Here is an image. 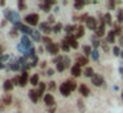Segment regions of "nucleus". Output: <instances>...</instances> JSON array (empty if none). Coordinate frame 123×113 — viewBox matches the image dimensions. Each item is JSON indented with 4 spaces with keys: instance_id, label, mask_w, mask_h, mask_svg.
<instances>
[{
    "instance_id": "obj_8",
    "label": "nucleus",
    "mask_w": 123,
    "mask_h": 113,
    "mask_svg": "<svg viewBox=\"0 0 123 113\" xmlns=\"http://www.w3.org/2000/svg\"><path fill=\"white\" fill-rule=\"evenodd\" d=\"M86 27L89 28V29H95L97 31V19L93 16H90L87 19V21H86Z\"/></svg>"
},
{
    "instance_id": "obj_53",
    "label": "nucleus",
    "mask_w": 123,
    "mask_h": 113,
    "mask_svg": "<svg viewBox=\"0 0 123 113\" xmlns=\"http://www.w3.org/2000/svg\"><path fill=\"white\" fill-rule=\"evenodd\" d=\"M119 72H120V73H123V68H119Z\"/></svg>"
},
{
    "instance_id": "obj_26",
    "label": "nucleus",
    "mask_w": 123,
    "mask_h": 113,
    "mask_svg": "<svg viewBox=\"0 0 123 113\" xmlns=\"http://www.w3.org/2000/svg\"><path fill=\"white\" fill-rule=\"evenodd\" d=\"M31 36H32V39H33V40H36V41L43 40V37H41V35H40V32H38V31H33Z\"/></svg>"
},
{
    "instance_id": "obj_46",
    "label": "nucleus",
    "mask_w": 123,
    "mask_h": 113,
    "mask_svg": "<svg viewBox=\"0 0 123 113\" xmlns=\"http://www.w3.org/2000/svg\"><path fill=\"white\" fill-rule=\"evenodd\" d=\"M46 73H48V76H53L54 69H48V71H46Z\"/></svg>"
},
{
    "instance_id": "obj_2",
    "label": "nucleus",
    "mask_w": 123,
    "mask_h": 113,
    "mask_svg": "<svg viewBox=\"0 0 123 113\" xmlns=\"http://www.w3.org/2000/svg\"><path fill=\"white\" fill-rule=\"evenodd\" d=\"M38 20H40V16L37 14H29L25 16V23L28 25H37Z\"/></svg>"
},
{
    "instance_id": "obj_7",
    "label": "nucleus",
    "mask_w": 123,
    "mask_h": 113,
    "mask_svg": "<svg viewBox=\"0 0 123 113\" xmlns=\"http://www.w3.org/2000/svg\"><path fill=\"white\" fill-rule=\"evenodd\" d=\"M44 102L46 104V106H54V104H56L54 97L52 96L50 93H46L45 96H44Z\"/></svg>"
},
{
    "instance_id": "obj_32",
    "label": "nucleus",
    "mask_w": 123,
    "mask_h": 113,
    "mask_svg": "<svg viewBox=\"0 0 123 113\" xmlns=\"http://www.w3.org/2000/svg\"><path fill=\"white\" fill-rule=\"evenodd\" d=\"M40 8L43 9V11H45V12H49V11H50V6H49V4H46L45 1H44L43 4H40Z\"/></svg>"
},
{
    "instance_id": "obj_31",
    "label": "nucleus",
    "mask_w": 123,
    "mask_h": 113,
    "mask_svg": "<svg viewBox=\"0 0 123 113\" xmlns=\"http://www.w3.org/2000/svg\"><path fill=\"white\" fill-rule=\"evenodd\" d=\"M43 41H44V44H45V47H49L50 44H53L52 39H50V37H48V36H44V37H43Z\"/></svg>"
},
{
    "instance_id": "obj_5",
    "label": "nucleus",
    "mask_w": 123,
    "mask_h": 113,
    "mask_svg": "<svg viewBox=\"0 0 123 113\" xmlns=\"http://www.w3.org/2000/svg\"><path fill=\"white\" fill-rule=\"evenodd\" d=\"M91 83H93V85H95V86H101V85L105 84V80H103V77H102L101 75H94L93 78H91Z\"/></svg>"
},
{
    "instance_id": "obj_24",
    "label": "nucleus",
    "mask_w": 123,
    "mask_h": 113,
    "mask_svg": "<svg viewBox=\"0 0 123 113\" xmlns=\"http://www.w3.org/2000/svg\"><path fill=\"white\" fill-rule=\"evenodd\" d=\"M31 84H32V85H38V84H40V77H38L37 73L31 77Z\"/></svg>"
},
{
    "instance_id": "obj_55",
    "label": "nucleus",
    "mask_w": 123,
    "mask_h": 113,
    "mask_svg": "<svg viewBox=\"0 0 123 113\" xmlns=\"http://www.w3.org/2000/svg\"><path fill=\"white\" fill-rule=\"evenodd\" d=\"M122 99H123V92H122Z\"/></svg>"
},
{
    "instance_id": "obj_50",
    "label": "nucleus",
    "mask_w": 123,
    "mask_h": 113,
    "mask_svg": "<svg viewBox=\"0 0 123 113\" xmlns=\"http://www.w3.org/2000/svg\"><path fill=\"white\" fill-rule=\"evenodd\" d=\"M0 69H4V64L1 61H0Z\"/></svg>"
},
{
    "instance_id": "obj_3",
    "label": "nucleus",
    "mask_w": 123,
    "mask_h": 113,
    "mask_svg": "<svg viewBox=\"0 0 123 113\" xmlns=\"http://www.w3.org/2000/svg\"><path fill=\"white\" fill-rule=\"evenodd\" d=\"M15 27H16L17 29H20L23 33H24V35H27V36H28V35H32V32H33V31L29 27H28V25H24V24H21V23H19V24H16Z\"/></svg>"
},
{
    "instance_id": "obj_11",
    "label": "nucleus",
    "mask_w": 123,
    "mask_h": 113,
    "mask_svg": "<svg viewBox=\"0 0 123 113\" xmlns=\"http://www.w3.org/2000/svg\"><path fill=\"white\" fill-rule=\"evenodd\" d=\"M29 99L32 102H37L38 99H40V96H38V92L36 91V89H31L29 91Z\"/></svg>"
},
{
    "instance_id": "obj_16",
    "label": "nucleus",
    "mask_w": 123,
    "mask_h": 113,
    "mask_svg": "<svg viewBox=\"0 0 123 113\" xmlns=\"http://www.w3.org/2000/svg\"><path fill=\"white\" fill-rule=\"evenodd\" d=\"M72 75L74 76V77H80V76L82 75V71H81L80 65H74V67L72 68Z\"/></svg>"
},
{
    "instance_id": "obj_51",
    "label": "nucleus",
    "mask_w": 123,
    "mask_h": 113,
    "mask_svg": "<svg viewBox=\"0 0 123 113\" xmlns=\"http://www.w3.org/2000/svg\"><path fill=\"white\" fill-rule=\"evenodd\" d=\"M0 6L4 7V6H6V1H0Z\"/></svg>"
},
{
    "instance_id": "obj_36",
    "label": "nucleus",
    "mask_w": 123,
    "mask_h": 113,
    "mask_svg": "<svg viewBox=\"0 0 123 113\" xmlns=\"http://www.w3.org/2000/svg\"><path fill=\"white\" fill-rule=\"evenodd\" d=\"M65 68H66V67L64 65V63H62V61L57 64V71H58V72H64V71H65Z\"/></svg>"
},
{
    "instance_id": "obj_18",
    "label": "nucleus",
    "mask_w": 123,
    "mask_h": 113,
    "mask_svg": "<svg viewBox=\"0 0 123 113\" xmlns=\"http://www.w3.org/2000/svg\"><path fill=\"white\" fill-rule=\"evenodd\" d=\"M74 35H75V37H77V39L82 37V36L85 35V28H83L82 25H78L77 29H75V33H74Z\"/></svg>"
},
{
    "instance_id": "obj_19",
    "label": "nucleus",
    "mask_w": 123,
    "mask_h": 113,
    "mask_svg": "<svg viewBox=\"0 0 123 113\" xmlns=\"http://www.w3.org/2000/svg\"><path fill=\"white\" fill-rule=\"evenodd\" d=\"M107 43L109 44H112V43H115V32L114 31H110L109 33H107Z\"/></svg>"
},
{
    "instance_id": "obj_33",
    "label": "nucleus",
    "mask_w": 123,
    "mask_h": 113,
    "mask_svg": "<svg viewBox=\"0 0 123 113\" xmlns=\"http://www.w3.org/2000/svg\"><path fill=\"white\" fill-rule=\"evenodd\" d=\"M82 49H83V53H85L86 56H87V55H91V53H93V51H91V47H90V45H85Z\"/></svg>"
},
{
    "instance_id": "obj_39",
    "label": "nucleus",
    "mask_w": 123,
    "mask_h": 113,
    "mask_svg": "<svg viewBox=\"0 0 123 113\" xmlns=\"http://www.w3.org/2000/svg\"><path fill=\"white\" fill-rule=\"evenodd\" d=\"M118 21H123V9H119V11H118Z\"/></svg>"
},
{
    "instance_id": "obj_4",
    "label": "nucleus",
    "mask_w": 123,
    "mask_h": 113,
    "mask_svg": "<svg viewBox=\"0 0 123 113\" xmlns=\"http://www.w3.org/2000/svg\"><path fill=\"white\" fill-rule=\"evenodd\" d=\"M28 81H31V80H29V75H28V72H23L21 76L19 77V86H25Z\"/></svg>"
},
{
    "instance_id": "obj_38",
    "label": "nucleus",
    "mask_w": 123,
    "mask_h": 113,
    "mask_svg": "<svg viewBox=\"0 0 123 113\" xmlns=\"http://www.w3.org/2000/svg\"><path fill=\"white\" fill-rule=\"evenodd\" d=\"M62 63H64L65 67H69V65H70V59H69V57H66V56H64V59H62Z\"/></svg>"
},
{
    "instance_id": "obj_47",
    "label": "nucleus",
    "mask_w": 123,
    "mask_h": 113,
    "mask_svg": "<svg viewBox=\"0 0 123 113\" xmlns=\"http://www.w3.org/2000/svg\"><path fill=\"white\" fill-rule=\"evenodd\" d=\"M49 24H53V23H54V17L53 16H49Z\"/></svg>"
},
{
    "instance_id": "obj_28",
    "label": "nucleus",
    "mask_w": 123,
    "mask_h": 113,
    "mask_svg": "<svg viewBox=\"0 0 123 113\" xmlns=\"http://www.w3.org/2000/svg\"><path fill=\"white\" fill-rule=\"evenodd\" d=\"M85 4H86L85 1H81V0H77V1L74 3V8H75V9H81L83 6H85Z\"/></svg>"
},
{
    "instance_id": "obj_54",
    "label": "nucleus",
    "mask_w": 123,
    "mask_h": 113,
    "mask_svg": "<svg viewBox=\"0 0 123 113\" xmlns=\"http://www.w3.org/2000/svg\"><path fill=\"white\" fill-rule=\"evenodd\" d=\"M120 56H122V57H123V52H122V55H120Z\"/></svg>"
},
{
    "instance_id": "obj_43",
    "label": "nucleus",
    "mask_w": 123,
    "mask_h": 113,
    "mask_svg": "<svg viewBox=\"0 0 123 113\" xmlns=\"http://www.w3.org/2000/svg\"><path fill=\"white\" fill-rule=\"evenodd\" d=\"M11 36H12V37H13V36H17V28L16 27H13L11 29Z\"/></svg>"
},
{
    "instance_id": "obj_14",
    "label": "nucleus",
    "mask_w": 123,
    "mask_h": 113,
    "mask_svg": "<svg viewBox=\"0 0 123 113\" xmlns=\"http://www.w3.org/2000/svg\"><path fill=\"white\" fill-rule=\"evenodd\" d=\"M78 89H80V93L82 94L83 97H87L89 94H90V91H89V88L86 86V84H81Z\"/></svg>"
},
{
    "instance_id": "obj_49",
    "label": "nucleus",
    "mask_w": 123,
    "mask_h": 113,
    "mask_svg": "<svg viewBox=\"0 0 123 113\" xmlns=\"http://www.w3.org/2000/svg\"><path fill=\"white\" fill-rule=\"evenodd\" d=\"M41 68H43V69H45V68H46V61H43V63H41Z\"/></svg>"
},
{
    "instance_id": "obj_48",
    "label": "nucleus",
    "mask_w": 123,
    "mask_h": 113,
    "mask_svg": "<svg viewBox=\"0 0 123 113\" xmlns=\"http://www.w3.org/2000/svg\"><path fill=\"white\" fill-rule=\"evenodd\" d=\"M115 7V3L114 1H111V3H109V8H114Z\"/></svg>"
},
{
    "instance_id": "obj_34",
    "label": "nucleus",
    "mask_w": 123,
    "mask_h": 113,
    "mask_svg": "<svg viewBox=\"0 0 123 113\" xmlns=\"http://www.w3.org/2000/svg\"><path fill=\"white\" fill-rule=\"evenodd\" d=\"M91 57H93L94 61H98V60H99V52L97 51V49H94L93 53H91Z\"/></svg>"
},
{
    "instance_id": "obj_1",
    "label": "nucleus",
    "mask_w": 123,
    "mask_h": 113,
    "mask_svg": "<svg viewBox=\"0 0 123 113\" xmlns=\"http://www.w3.org/2000/svg\"><path fill=\"white\" fill-rule=\"evenodd\" d=\"M4 14H6L7 20H9L11 23H13L15 25L19 24V23H21V21H20V15L17 14V12L11 11V9H6V11H4Z\"/></svg>"
},
{
    "instance_id": "obj_15",
    "label": "nucleus",
    "mask_w": 123,
    "mask_h": 113,
    "mask_svg": "<svg viewBox=\"0 0 123 113\" xmlns=\"http://www.w3.org/2000/svg\"><path fill=\"white\" fill-rule=\"evenodd\" d=\"M86 64H89V60L86 56H78L77 57V65L80 67H85Z\"/></svg>"
},
{
    "instance_id": "obj_21",
    "label": "nucleus",
    "mask_w": 123,
    "mask_h": 113,
    "mask_svg": "<svg viewBox=\"0 0 123 113\" xmlns=\"http://www.w3.org/2000/svg\"><path fill=\"white\" fill-rule=\"evenodd\" d=\"M75 29H77L75 25H66V27H65V32H66L68 36H70L73 32H75Z\"/></svg>"
},
{
    "instance_id": "obj_27",
    "label": "nucleus",
    "mask_w": 123,
    "mask_h": 113,
    "mask_svg": "<svg viewBox=\"0 0 123 113\" xmlns=\"http://www.w3.org/2000/svg\"><path fill=\"white\" fill-rule=\"evenodd\" d=\"M65 83L68 84V86L70 88V91H75V89H77V84H75L73 80H68V81H65Z\"/></svg>"
},
{
    "instance_id": "obj_41",
    "label": "nucleus",
    "mask_w": 123,
    "mask_h": 113,
    "mask_svg": "<svg viewBox=\"0 0 123 113\" xmlns=\"http://www.w3.org/2000/svg\"><path fill=\"white\" fill-rule=\"evenodd\" d=\"M48 88L50 89V91H54V89H56V83H54V81H50V83L48 84Z\"/></svg>"
},
{
    "instance_id": "obj_29",
    "label": "nucleus",
    "mask_w": 123,
    "mask_h": 113,
    "mask_svg": "<svg viewBox=\"0 0 123 113\" xmlns=\"http://www.w3.org/2000/svg\"><path fill=\"white\" fill-rule=\"evenodd\" d=\"M103 20H105V23L106 24H111V20H112V17H111V15L110 14H106V15H103Z\"/></svg>"
},
{
    "instance_id": "obj_10",
    "label": "nucleus",
    "mask_w": 123,
    "mask_h": 113,
    "mask_svg": "<svg viewBox=\"0 0 123 113\" xmlns=\"http://www.w3.org/2000/svg\"><path fill=\"white\" fill-rule=\"evenodd\" d=\"M21 44H23V45H24L27 49H28V51L33 48V47H32V43H31L29 37H28L27 35H23V37H21Z\"/></svg>"
},
{
    "instance_id": "obj_40",
    "label": "nucleus",
    "mask_w": 123,
    "mask_h": 113,
    "mask_svg": "<svg viewBox=\"0 0 123 113\" xmlns=\"http://www.w3.org/2000/svg\"><path fill=\"white\" fill-rule=\"evenodd\" d=\"M78 106H80V110L81 112H83V110H85V105H83V102H82V100H78Z\"/></svg>"
},
{
    "instance_id": "obj_6",
    "label": "nucleus",
    "mask_w": 123,
    "mask_h": 113,
    "mask_svg": "<svg viewBox=\"0 0 123 113\" xmlns=\"http://www.w3.org/2000/svg\"><path fill=\"white\" fill-rule=\"evenodd\" d=\"M60 92H61V94L65 96V97L70 96V93H72V91H70V88L68 86L66 83H62L61 85H60Z\"/></svg>"
},
{
    "instance_id": "obj_12",
    "label": "nucleus",
    "mask_w": 123,
    "mask_h": 113,
    "mask_svg": "<svg viewBox=\"0 0 123 113\" xmlns=\"http://www.w3.org/2000/svg\"><path fill=\"white\" fill-rule=\"evenodd\" d=\"M8 65H9V69H11V71H19L20 68H21L19 60H11Z\"/></svg>"
},
{
    "instance_id": "obj_37",
    "label": "nucleus",
    "mask_w": 123,
    "mask_h": 113,
    "mask_svg": "<svg viewBox=\"0 0 123 113\" xmlns=\"http://www.w3.org/2000/svg\"><path fill=\"white\" fill-rule=\"evenodd\" d=\"M112 53H114L115 56H119V55H122L120 48H119V47H114V48H112Z\"/></svg>"
},
{
    "instance_id": "obj_30",
    "label": "nucleus",
    "mask_w": 123,
    "mask_h": 113,
    "mask_svg": "<svg viewBox=\"0 0 123 113\" xmlns=\"http://www.w3.org/2000/svg\"><path fill=\"white\" fill-rule=\"evenodd\" d=\"M61 29H62V24H61V23H57V24L53 27V32L54 33H60V32H61Z\"/></svg>"
},
{
    "instance_id": "obj_20",
    "label": "nucleus",
    "mask_w": 123,
    "mask_h": 113,
    "mask_svg": "<svg viewBox=\"0 0 123 113\" xmlns=\"http://www.w3.org/2000/svg\"><path fill=\"white\" fill-rule=\"evenodd\" d=\"M40 28H41V31H43V32L46 33V35H48V33H50V32H53V29H50V27H49L48 24H45V23H41Z\"/></svg>"
},
{
    "instance_id": "obj_45",
    "label": "nucleus",
    "mask_w": 123,
    "mask_h": 113,
    "mask_svg": "<svg viewBox=\"0 0 123 113\" xmlns=\"http://www.w3.org/2000/svg\"><path fill=\"white\" fill-rule=\"evenodd\" d=\"M12 83H13V85H19V77L12 78Z\"/></svg>"
},
{
    "instance_id": "obj_23",
    "label": "nucleus",
    "mask_w": 123,
    "mask_h": 113,
    "mask_svg": "<svg viewBox=\"0 0 123 113\" xmlns=\"http://www.w3.org/2000/svg\"><path fill=\"white\" fill-rule=\"evenodd\" d=\"M1 102H3L4 105H9L12 102V96L11 94H4L3 100H1Z\"/></svg>"
},
{
    "instance_id": "obj_13",
    "label": "nucleus",
    "mask_w": 123,
    "mask_h": 113,
    "mask_svg": "<svg viewBox=\"0 0 123 113\" xmlns=\"http://www.w3.org/2000/svg\"><path fill=\"white\" fill-rule=\"evenodd\" d=\"M61 48H62V51H64V52H69V49L72 48V47H70V43H69V39H68V36L61 41Z\"/></svg>"
},
{
    "instance_id": "obj_17",
    "label": "nucleus",
    "mask_w": 123,
    "mask_h": 113,
    "mask_svg": "<svg viewBox=\"0 0 123 113\" xmlns=\"http://www.w3.org/2000/svg\"><path fill=\"white\" fill-rule=\"evenodd\" d=\"M13 83H12V80H7V81H4V84H3V88H4V91H7V92H9V91H12L13 89Z\"/></svg>"
},
{
    "instance_id": "obj_42",
    "label": "nucleus",
    "mask_w": 123,
    "mask_h": 113,
    "mask_svg": "<svg viewBox=\"0 0 123 113\" xmlns=\"http://www.w3.org/2000/svg\"><path fill=\"white\" fill-rule=\"evenodd\" d=\"M120 31H122V28H120L119 25H115V28H114V32H115V35H120Z\"/></svg>"
},
{
    "instance_id": "obj_22",
    "label": "nucleus",
    "mask_w": 123,
    "mask_h": 113,
    "mask_svg": "<svg viewBox=\"0 0 123 113\" xmlns=\"http://www.w3.org/2000/svg\"><path fill=\"white\" fill-rule=\"evenodd\" d=\"M45 88H46V84H44V83H40V84H38V96H45V94H44V92H45Z\"/></svg>"
},
{
    "instance_id": "obj_9",
    "label": "nucleus",
    "mask_w": 123,
    "mask_h": 113,
    "mask_svg": "<svg viewBox=\"0 0 123 113\" xmlns=\"http://www.w3.org/2000/svg\"><path fill=\"white\" fill-rule=\"evenodd\" d=\"M46 51H48L50 55H54V56H56V55L60 52V47L57 45L56 43H53V44H50L49 47H46Z\"/></svg>"
},
{
    "instance_id": "obj_35",
    "label": "nucleus",
    "mask_w": 123,
    "mask_h": 113,
    "mask_svg": "<svg viewBox=\"0 0 123 113\" xmlns=\"http://www.w3.org/2000/svg\"><path fill=\"white\" fill-rule=\"evenodd\" d=\"M19 9L20 11H25V8H27V4L24 3V1H23V0H19Z\"/></svg>"
},
{
    "instance_id": "obj_25",
    "label": "nucleus",
    "mask_w": 123,
    "mask_h": 113,
    "mask_svg": "<svg viewBox=\"0 0 123 113\" xmlns=\"http://www.w3.org/2000/svg\"><path fill=\"white\" fill-rule=\"evenodd\" d=\"M83 75H85L86 77H91V78H93V76L95 75V73H94L93 68H90V67H89V68H86V69H85V72H83Z\"/></svg>"
},
{
    "instance_id": "obj_52",
    "label": "nucleus",
    "mask_w": 123,
    "mask_h": 113,
    "mask_svg": "<svg viewBox=\"0 0 123 113\" xmlns=\"http://www.w3.org/2000/svg\"><path fill=\"white\" fill-rule=\"evenodd\" d=\"M119 41H120V45L123 47V36H122V37H120V40H119Z\"/></svg>"
},
{
    "instance_id": "obj_44",
    "label": "nucleus",
    "mask_w": 123,
    "mask_h": 113,
    "mask_svg": "<svg viewBox=\"0 0 123 113\" xmlns=\"http://www.w3.org/2000/svg\"><path fill=\"white\" fill-rule=\"evenodd\" d=\"M93 45H94V48H98V47L101 45V41H98V40L94 39V40H93Z\"/></svg>"
}]
</instances>
